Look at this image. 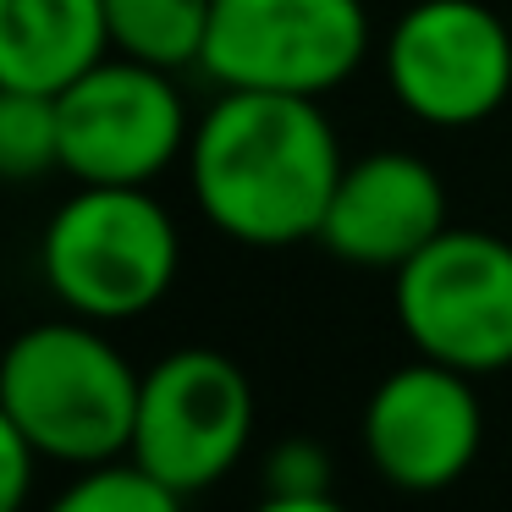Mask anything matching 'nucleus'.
<instances>
[{
  "instance_id": "nucleus-1",
  "label": "nucleus",
  "mask_w": 512,
  "mask_h": 512,
  "mask_svg": "<svg viewBox=\"0 0 512 512\" xmlns=\"http://www.w3.org/2000/svg\"><path fill=\"white\" fill-rule=\"evenodd\" d=\"M193 193L215 232L248 248H292L320 237L342 182L336 127L320 100L270 89H226L193 127Z\"/></svg>"
},
{
  "instance_id": "nucleus-6",
  "label": "nucleus",
  "mask_w": 512,
  "mask_h": 512,
  "mask_svg": "<svg viewBox=\"0 0 512 512\" xmlns=\"http://www.w3.org/2000/svg\"><path fill=\"white\" fill-rule=\"evenodd\" d=\"M369 56L364 0H215L204 72L221 89L331 94Z\"/></svg>"
},
{
  "instance_id": "nucleus-11",
  "label": "nucleus",
  "mask_w": 512,
  "mask_h": 512,
  "mask_svg": "<svg viewBox=\"0 0 512 512\" xmlns=\"http://www.w3.org/2000/svg\"><path fill=\"white\" fill-rule=\"evenodd\" d=\"M111 56L105 0H0V83L61 94Z\"/></svg>"
},
{
  "instance_id": "nucleus-12",
  "label": "nucleus",
  "mask_w": 512,
  "mask_h": 512,
  "mask_svg": "<svg viewBox=\"0 0 512 512\" xmlns=\"http://www.w3.org/2000/svg\"><path fill=\"white\" fill-rule=\"evenodd\" d=\"M210 12L215 0H105V28H111L116 56H133L160 72H182L204 67Z\"/></svg>"
},
{
  "instance_id": "nucleus-17",
  "label": "nucleus",
  "mask_w": 512,
  "mask_h": 512,
  "mask_svg": "<svg viewBox=\"0 0 512 512\" xmlns=\"http://www.w3.org/2000/svg\"><path fill=\"white\" fill-rule=\"evenodd\" d=\"M254 512H347V507L331 501V490H320V496H281V490H265V501H259Z\"/></svg>"
},
{
  "instance_id": "nucleus-3",
  "label": "nucleus",
  "mask_w": 512,
  "mask_h": 512,
  "mask_svg": "<svg viewBox=\"0 0 512 512\" xmlns=\"http://www.w3.org/2000/svg\"><path fill=\"white\" fill-rule=\"evenodd\" d=\"M177 226L144 188L83 182L45 226V287L83 320H133L177 281Z\"/></svg>"
},
{
  "instance_id": "nucleus-16",
  "label": "nucleus",
  "mask_w": 512,
  "mask_h": 512,
  "mask_svg": "<svg viewBox=\"0 0 512 512\" xmlns=\"http://www.w3.org/2000/svg\"><path fill=\"white\" fill-rule=\"evenodd\" d=\"M34 446L12 424V413L0 408V512H23L28 485H34Z\"/></svg>"
},
{
  "instance_id": "nucleus-15",
  "label": "nucleus",
  "mask_w": 512,
  "mask_h": 512,
  "mask_svg": "<svg viewBox=\"0 0 512 512\" xmlns=\"http://www.w3.org/2000/svg\"><path fill=\"white\" fill-rule=\"evenodd\" d=\"M265 479H270V490H281V496H320V490H331V463L320 457V446L287 441V446H276Z\"/></svg>"
},
{
  "instance_id": "nucleus-4",
  "label": "nucleus",
  "mask_w": 512,
  "mask_h": 512,
  "mask_svg": "<svg viewBox=\"0 0 512 512\" xmlns=\"http://www.w3.org/2000/svg\"><path fill=\"white\" fill-rule=\"evenodd\" d=\"M402 336L419 358L463 375H496L512 364V243L474 226H446L430 248L391 270Z\"/></svg>"
},
{
  "instance_id": "nucleus-9",
  "label": "nucleus",
  "mask_w": 512,
  "mask_h": 512,
  "mask_svg": "<svg viewBox=\"0 0 512 512\" xmlns=\"http://www.w3.org/2000/svg\"><path fill=\"white\" fill-rule=\"evenodd\" d=\"M479 435L485 419H479L474 375L435 358L391 369L364 408L369 463L413 496L468 474V463L479 457Z\"/></svg>"
},
{
  "instance_id": "nucleus-8",
  "label": "nucleus",
  "mask_w": 512,
  "mask_h": 512,
  "mask_svg": "<svg viewBox=\"0 0 512 512\" xmlns=\"http://www.w3.org/2000/svg\"><path fill=\"white\" fill-rule=\"evenodd\" d=\"M386 83L430 127H474L512 94V34L479 0H419L386 39Z\"/></svg>"
},
{
  "instance_id": "nucleus-7",
  "label": "nucleus",
  "mask_w": 512,
  "mask_h": 512,
  "mask_svg": "<svg viewBox=\"0 0 512 512\" xmlns=\"http://www.w3.org/2000/svg\"><path fill=\"white\" fill-rule=\"evenodd\" d=\"M61 171L94 188H149L188 149V105L171 72L105 56L56 94Z\"/></svg>"
},
{
  "instance_id": "nucleus-10",
  "label": "nucleus",
  "mask_w": 512,
  "mask_h": 512,
  "mask_svg": "<svg viewBox=\"0 0 512 512\" xmlns=\"http://www.w3.org/2000/svg\"><path fill=\"white\" fill-rule=\"evenodd\" d=\"M441 232H446V188L435 177V166L419 155H402V149H380L369 160L342 166L320 243L347 265L402 270Z\"/></svg>"
},
{
  "instance_id": "nucleus-5",
  "label": "nucleus",
  "mask_w": 512,
  "mask_h": 512,
  "mask_svg": "<svg viewBox=\"0 0 512 512\" xmlns=\"http://www.w3.org/2000/svg\"><path fill=\"white\" fill-rule=\"evenodd\" d=\"M254 435V386L243 364L215 347H177L144 369L133 419V457L182 496H199L237 468Z\"/></svg>"
},
{
  "instance_id": "nucleus-14",
  "label": "nucleus",
  "mask_w": 512,
  "mask_h": 512,
  "mask_svg": "<svg viewBox=\"0 0 512 512\" xmlns=\"http://www.w3.org/2000/svg\"><path fill=\"white\" fill-rule=\"evenodd\" d=\"M182 501H188L182 490L138 468L133 457H111V463L83 468V479L61 490L50 512H182Z\"/></svg>"
},
{
  "instance_id": "nucleus-2",
  "label": "nucleus",
  "mask_w": 512,
  "mask_h": 512,
  "mask_svg": "<svg viewBox=\"0 0 512 512\" xmlns=\"http://www.w3.org/2000/svg\"><path fill=\"white\" fill-rule=\"evenodd\" d=\"M138 375L89 320H50L0 353V408L39 457L94 468L127 457L138 419Z\"/></svg>"
},
{
  "instance_id": "nucleus-13",
  "label": "nucleus",
  "mask_w": 512,
  "mask_h": 512,
  "mask_svg": "<svg viewBox=\"0 0 512 512\" xmlns=\"http://www.w3.org/2000/svg\"><path fill=\"white\" fill-rule=\"evenodd\" d=\"M61 166V105L39 89L0 83V182H34Z\"/></svg>"
}]
</instances>
